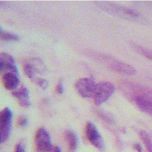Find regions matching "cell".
I'll use <instances>...</instances> for the list:
<instances>
[{"label": "cell", "mask_w": 152, "mask_h": 152, "mask_svg": "<svg viewBox=\"0 0 152 152\" xmlns=\"http://www.w3.org/2000/svg\"><path fill=\"white\" fill-rule=\"evenodd\" d=\"M122 87L126 94L132 100L136 97H141L152 101V88L151 87L131 82L124 83Z\"/></svg>", "instance_id": "6da1fadb"}, {"label": "cell", "mask_w": 152, "mask_h": 152, "mask_svg": "<svg viewBox=\"0 0 152 152\" xmlns=\"http://www.w3.org/2000/svg\"><path fill=\"white\" fill-rule=\"evenodd\" d=\"M115 90L114 86L110 82L103 81L96 85L93 96L94 102L96 105H100L112 96Z\"/></svg>", "instance_id": "7a4b0ae2"}, {"label": "cell", "mask_w": 152, "mask_h": 152, "mask_svg": "<svg viewBox=\"0 0 152 152\" xmlns=\"http://www.w3.org/2000/svg\"><path fill=\"white\" fill-rule=\"evenodd\" d=\"M12 112L8 107L2 109L0 113V137L1 143L5 142L9 138L12 123Z\"/></svg>", "instance_id": "3957f363"}, {"label": "cell", "mask_w": 152, "mask_h": 152, "mask_svg": "<svg viewBox=\"0 0 152 152\" xmlns=\"http://www.w3.org/2000/svg\"><path fill=\"white\" fill-rule=\"evenodd\" d=\"M96 85L93 80L88 78H83L77 81L75 87L82 97L89 98L93 97Z\"/></svg>", "instance_id": "277c9868"}, {"label": "cell", "mask_w": 152, "mask_h": 152, "mask_svg": "<svg viewBox=\"0 0 152 152\" xmlns=\"http://www.w3.org/2000/svg\"><path fill=\"white\" fill-rule=\"evenodd\" d=\"M35 143L37 152H48L52 149L50 135L43 128L37 130L35 136Z\"/></svg>", "instance_id": "5b68a950"}, {"label": "cell", "mask_w": 152, "mask_h": 152, "mask_svg": "<svg viewBox=\"0 0 152 152\" xmlns=\"http://www.w3.org/2000/svg\"><path fill=\"white\" fill-rule=\"evenodd\" d=\"M86 134L89 142L99 150H103L104 144L103 139L96 126L91 122H88L86 127Z\"/></svg>", "instance_id": "8992f818"}, {"label": "cell", "mask_w": 152, "mask_h": 152, "mask_svg": "<svg viewBox=\"0 0 152 152\" xmlns=\"http://www.w3.org/2000/svg\"><path fill=\"white\" fill-rule=\"evenodd\" d=\"M0 70L2 72L18 74V69L14 58L7 53L0 54Z\"/></svg>", "instance_id": "52a82bcc"}, {"label": "cell", "mask_w": 152, "mask_h": 152, "mask_svg": "<svg viewBox=\"0 0 152 152\" xmlns=\"http://www.w3.org/2000/svg\"><path fill=\"white\" fill-rule=\"evenodd\" d=\"M107 62L109 64V67L117 72L129 75H134L136 72V70L134 67L124 62L113 59L112 61L109 60Z\"/></svg>", "instance_id": "ba28073f"}, {"label": "cell", "mask_w": 152, "mask_h": 152, "mask_svg": "<svg viewBox=\"0 0 152 152\" xmlns=\"http://www.w3.org/2000/svg\"><path fill=\"white\" fill-rule=\"evenodd\" d=\"M12 94L17 99L20 106L24 107H28L30 106L28 91L26 87L22 86L17 90L13 91Z\"/></svg>", "instance_id": "9c48e42d"}, {"label": "cell", "mask_w": 152, "mask_h": 152, "mask_svg": "<svg viewBox=\"0 0 152 152\" xmlns=\"http://www.w3.org/2000/svg\"><path fill=\"white\" fill-rule=\"evenodd\" d=\"M112 10L128 18L136 20L142 19V16L139 12L131 8L122 7H118V6H116V7L112 6Z\"/></svg>", "instance_id": "30bf717a"}, {"label": "cell", "mask_w": 152, "mask_h": 152, "mask_svg": "<svg viewBox=\"0 0 152 152\" xmlns=\"http://www.w3.org/2000/svg\"><path fill=\"white\" fill-rule=\"evenodd\" d=\"M4 87L8 90H15L18 86L20 80L16 74L13 72L4 73L2 76Z\"/></svg>", "instance_id": "8fae6325"}, {"label": "cell", "mask_w": 152, "mask_h": 152, "mask_svg": "<svg viewBox=\"0 0 152 152\" xmlns=\"http://www.w3.org/2000/svg\"><path fill=\"white\" fill-rule=\"evenodd\" d=\"M133 100L141 110L152 116V101L141 97L134 98Z\"/></svg>", "instance_id": "7c38bea8"}, {"label": "cell", "mask_w": 152, "mask_h": 152, "mask_svg": "<svg viewBox=\"0 0 152 152\" xmlns=\"http://www.w3.org/2000/svg\"><path fill=\"white\" fill-rule=\"evenodd\" d=\"M65 138L69 148L71 151H75L78 145V138L76 134L71 131H68L65 134Z\"/></svg>", "instance_id": "4fadbf2b"}, {"label": "cell", "mask_w": 152, "mask_h": 152, "mask_svg": "<svg viewBox=\"0 0 152 152\" xmlns=\"http://www.w3.org/2000/svg\"><path fill=\"white\" fill-rule=\"evenodd\" d=\"M140 136L148 152H152V140L148 134L144 131H141Z\"/></svg>", "instance_id": "5bb4252c"}, {"label": "cell", "mask_w": 152, "mask_h": 152, "mask_svg": "<svg viewBox=\"0 0 152 152\" xmlns=\"http://www.w3.org/2000/svg\"><path fill=\"white\" fill-rule=\"evenodd\" d=\"M0 36L1 39L7 41H17L19 40V37L16 34L3 31L2 28L0 30Z\"/></svg>", "instance_id": "9a60e30c"}, {"label": "cell", "mask_w": 152, "mask_h": 152, "mask_svg": "<svg viewBox=\"0 0 152 152\" xmlns=\"http://www.w3.org/2000/svg\"><path fill=\"white\" fill-rule=\"evenodd\" d=\"M24 71L26 74V75L30 79H34L35 77V73H36V69L35 68L29 64H27L24 66Z\"/></svg>", "instance_id": "2e32d148"}, {"label": "cell", "mask_w": 152, "mask_h": 152, "mask_svg": "<svg viewBox=\"0 0 152 152\" xmlns=\"http://www.w3.org/2000/svg\"><path fill=\"white\" fill-rule=\"evenodd\" d=\"M134 48L141 54H142V55L145 56L147 58L149 59L150 60L152 61V50H149V49L142 48L138 45H135Z\"/></svg>", "instance_id": "e0dca14e"}, {"label": "cell", "mask_w": 152, "mask_h": 152, "mask_svg": "<svg viewBox=\"0 0 152 152\" xmlns=\"http://www.w3.org/2000/svg\"><path fill=\"white\" fill-rule=\"evenodd\" d=\"M28 124V119L24 116H20L17 119V124L21 127L26 126Z\"/></svg>", "instance_id": "ac0fdd59"}, {"label": "cell", "mask_w": 152, "mask_h": 152, "mask_svg": "<svg viewBox=\"0 0 152 152\" xmlns=\"http://www.w3.org/2000/svg\"><path fill=\"white\" fill-rule=\"evenodd\" d=\"M36 81L37 84L40 87H42L44 90L46 89L47 87H48V82L45 79H43V78H37Z\"/></svg>", "instance_id": "d6986e66"}, {"label": "cell", "mask_w": 152, "mask_h": 152, "mask_svg": "<svg viewBox=\"0 0 152 152\" xmlns=\"http://www.w3.org/2000/svg\"><path fill=\"white\" fill-rule=\"evenodd\" d=\"M56 91L58 94H62L64 93V87L62 83L61 82H59L56 87Z\"/></svg>", "instance_id": "ffe728a7"}, {"label": "cell", "mask_w": 152, "mask_h": 152, "mask_svg": "<svg viewBox=\"0 0 152 152\" xmlns=\"http://www.w3.org/2000/svg\"><path fill=\"white\" fill-rule=\"evenodd\" d=\"M14 152H25V148L21 144H18L15 148Z\"/></svg>", "instance_id": "44dd1931"}, {"label": "cell", "mask_w": 152, "mask_h": 152, "mask_svg": "<svg viewBox=\"0 0 152 152\" xmlns=\"http://www.w3.org/2000/svg\"><path fill=\"white\" fill-rule=\"evenodd\" d=\"M134 148L137 150L138 152H141L142 151V147L141 146V145L138 143H135L134 145Z\"/></svg>", "instance_id": "7402d4cb"}, {"label": "cell", "mask_w": 152, "mask_h": 152, "mask_svg": "<svg viewBox=\"0 0 152 152\" xmlns=\"http://www.w3.org/2000/svg\"><path fill=\"white\" fill-rule=\"evenodd\" d=\"M53 151H54V152H62L60 148L58 147H55V148H54Z\"/></svg>", "instance_id": "603a6c76"}]
</instances>
